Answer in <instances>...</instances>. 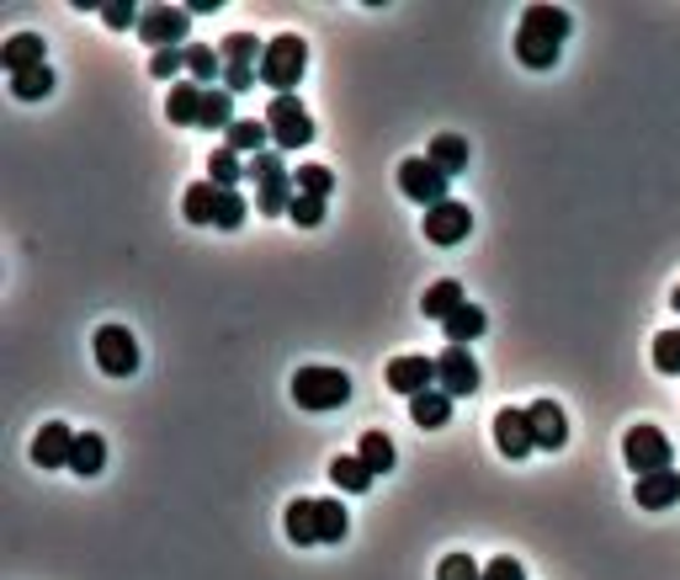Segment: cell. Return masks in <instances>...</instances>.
Instances as JSON below:
<instances>
[{"mask_svg":"<svg viewBox=\"0 0 680 580\" xmlns=\"http://www.w3.org/2000/svg\"><path fill=\"white\" fill-rule=\"evenodd\" d=\"M563 37H569V11H559V6H527L521 28H516V60L527 69H553Z\"/></svg>","mask_w":680,"mask_h":580,"instance_id":"6da1fadb","label":"cell"},{"mask_svg":"<svg viewBox=\"0 0 680 580\" xmlns=\"http://www.w3.org/2000/svg\"><path fill=\"white\" fill-rule=\"evenodd\" d=\"M303 69H309V43H303L298 32H277V37H267L261 86H267L271 96H293L298 80H303Z\"/></svg>","mask_w":680,"mask_h":580,"instance_id":"7a4b0ae2","label":"cell"},{"mask_svg":"<svg viewBox=\"0 0 680 580\" xmlns=\"http://www.w3.org/2000/svg\"><path fill=\"white\" fill-rule=\"evenodd\" d=\"M245 176L256 182V208L267 218L293 208L298 186H293V176H288V165H282V150H267V154H256V160H245Z\"/></svg>","mask_w":680,"mask_h":580,"instance_id":"3957f363","label":"cell"},{"mask_svg":"<svg viewBox=\"0 0 680 580\" xmlns=\"http://www.w3.org/2000/svg\"><path fill=\"white\" fill-rule=\"evenodd\" d=\"M293 399L303 410H341L352 399V378L341 367H325V363H309L293 373Z\"/></svg>","mask_w":680,"mask_h":580,"instance_id":"277c9868","label":"cell"},{"mask_svg":"<svg viewBox=\"0 0 680 580\" xmlns=\"http://www.w3.org/2000/svg\"><path fill=\"white\" fill-rule=\"evenodd\" d=\"M622 459L633 469V480H644V474H665V469H676V448H670V437L659 427H633L622 437Z\"/></svg>","mask_w":680,"mask_h":580,"instance_id":"5b68a950","label":"cell"},{"mask_svg":"<svg viewBox=\"0 0 680 580\" xmlns=\"http://www.w3.org/2000/svg\"><path fill=\"white\" fill-rule=\"evenodd\" d=\"M267 128H271V144H277L282 154L314 144V118L303 112L298 96H271L267 101Z\"/></svg>","mask_w":680,"mask_h":580,"instance_id":"8992f818","label":"cell"},{"mask_svg":"<svg viewBox=\"0 0 680 580\" xmlns=\"http://www.w3.org/2000/svg\"><path fill=\"white\" fill-rule=\"evenodd\" d=\"M186 28H192V11L186 6H144V17H139V37L149 43V54L186 49Z\"/></svg>","mask_w":680,"mask_h":580,"instance_id":"52a82bcc","label":"cell"},{"mask_svg":"<svg viewBox=\"0 0 680 580\" xmlns=\"http://www.w3.org/2000/svg\"><path fill=\"white\" fill-rule=\"evenodd\" d=\"M90 352H96V367L107 378H133L139 373V341L128 336V325H101L96 341H90Z\"/></svg>","mask_w":680,"mask_h":580,"instance_id":"ba28073f","label":"cell"},{"mask_svg":"<svg viewBox=\"0 0 680 580\" xmlns=\"http://www.w3.org/2000/svg\"><path fill=\"white\" fill-rule=\"evenodd\" d=\"M399 192H404L410 203H420V208H436V203H446V176L425 154H410V160L399 165Z\"/></svg>","mask_w":680,"mask_h":580,"instance_id":"9c48e42d","label":"cell"},{"mask_svg":"<svg viewBox=\"0 0 680 580\" xmlns=\"http://www.w3.org/2000/svg\"><path fill=\"white\" fill-rule=\"evenodd\" d=\"M384 384L393 395H425V389H436V357H420V352H404V357H393L384 367Z\"/></svg>","mask_w":680,"mask_h":580,"instance_id":"30bf717a","label":"cell"},{"mask_svg":"<svg viewBox=\"0 0 680 580\" xmlns=\"http://www.w3.org/2000/svg\"><path fill=\"white\" fill-rule=\"evenodd\" d=\"M436 389L452 399H468L478 389V363L468 357V346H446L436 357Z\"/></svg>","mask_w":680,"mask_h":580,"instance_id":"8fae6325","label":"cell"},{"mask_svg":"<svg viewBox=\"0 0 680 580\" xmlns=\"http://www.w3.org/2000/svg\"><path fill=\"white\" fill-rule=\"evenodd\" d=\"M468 229H474V214H468V203H457V197H446V203H436V208H425V240L431 245L468 240Z\"/></svg>","mask_w":680,"mask_h":580,"instance_id":"7c38bea8","label":"cell"},{"mask_svg":"<svg viewBox=\"0 0 680 580\" xmlns=\"http://www.w3.org/2000/svg\"><path fill=\"white\" fill-rule=\"evenodd\" d=\"M495 448H500L505 459H527V453L537 448L532 416H527V410H516V405H505L500 416H495Z\"/></svg>","mask_w":680,"mask_h":580,"instance_id":"4fadbf2b","label":"cell"},{"mask_svg":"<svg viewBox=\"0 0 680 580\" xmlns=\"http://www.w3.org/2000/svg\"><path fill=\"white\" fill-rule=\"evenodd\" d=\"M75 437H80V431H69L64 421H48V427L32 437V463H37V469H69Z\"/></svg>","mask_w":680,"mask_h":580,"instance_id":"5bb4252c","label":"cell"},{"mask_svg":"<svg viewBox=\"0 0 680 580\" xmlns=\"http://www.w3.org/2000/svg\"><path fill=\"white\" fill-rule=\"evenodd\" d=\"M37 64H48L43 32H11V37L0 43V69H6V75H28Z\"/></svg>","mask_w":680,"mask_h":580,"instance_id":"9a60e30c","label":"cell"},{"mask_svg":"<svg viewBox=\"0 0 680 580\" xmlns=\"http://www.w3.org/2000/svg\"><path fill=\"white\" fill-rule=\"evenodd\" d=\"M527 416H532V437L542 453H559L563 442H569V416H563L553 399H537V405H527Z\"/></svg>","mask_w":680,"mask_h":580,"instance_id":"2e32d148","label":"cell"},{"mask_svg":"<svg viewBox=\"0 0 680 580\" xmlns=\"http://www.w3.org/2000/svg\"><path fill=\"white\" fill-rule=\"evenodd\" d=\"M633 501L644 506V512H670L680 501V474L676 469H665V474H644L638 485H633Z\"/></svg>","mask_w":680,"mask_h":580,"instance_id":"e0dca14e","label":"cell"},{"mask_svg":"<svg viewBox=\"0 0 680 580\" xmlns=\"http://www.w3.org/2000/svg\"><path fill=\"white\" fill-rule=\"evenodd\" d=\"M425 160H431L446 182H452V176L468 171V139H463V133H436V139L425 144Z\"/></svg>","mask_w":680,"mask_h":580,"instance_id":"ac0fdd59","label":"cell"},{"mask_svg":"<svg viewBox=\"0 0 680 580\" xmlns=\"http://www.w3.org/2000/svg\"><path fill=\"white\" fill-rule=\"evenodd\" d=\"M224 144L235 154H245V160H256V154H267V150H277L271 144V128H267V118H239L229 133H224Z\"/></svg>","mask_w":680,"mask_h":580,"instance_id":"d6986e66","label":"cell"},{"mask_svg":"<svg viewBox=\"0 0 680 580\" xmlns=\"http://www.w3.org/2000/svg\"><path fill=\"white\" fill-rule=\"evenodd\" d=\"M165 118L176 128H197V118H203V86L197 80H176L171 96H165Z\"/></svg>","mask_w":680,"mask_h":580,"instance_id":"ffe728a7","label":"cell"},{"mask_svg":"<svg viewBox=\"0 0 680 580\" xmlns=\"http://www.w3.org/2000/svg\"><path fill=\"white\" fill-rule=\"evenodd\" d=\"M468 304V299H463V282H457V277H442V282H431V288H425V299H420V314H431V320H452V314H457V309Z\"/></svg>","mask_w":680,"mask_h":580,"instance_id":"44dd1931","label":"cell"},{"mask_svg":"<svg viewBox=\"0 0 680 580\" xmlns=\"http://www.w3.org/2000/svg\"><path fill=\"white\" fill-rule=\"evenodd\" d=\"M314 527H320V544H346L352 517H346L341 495H320V501H314Z\"/></svg>","mask_w":680,"mask_h":580,"instance_id":"7402d4cb","label":"cell"},{"mask_svg":"<svg viewBox=\"0 0 680 580\" xmlns=\"http://www.w3.org/2000/svg\"><path fill=\"white\" fill-rule=\"evenodd\" d=\"M235 96L224 92V86H203V118H197V128H207V133H229L235 128Z\"/></svg>","mask_w":680,"mask_h":580,"instance_id":"603a6c76","label":"cell"},{"mask_svg":"<svg viewBox=\"0 0 680 580\" xmlns=\"http://www.w3.org/2000/svg\"><path fill=\"white\" fill-rule=\"evenodd\" d=\"M410 421L420 431H436L452 421V395H442V389H425V395L410 399Z\"/></svg>","mask_w":680,"mask_h":580,"instance_id":"cb8c5ba5","label":"cell"},{"mask_svg":"<svg viewBox=\"0 0 680 580\" xmlns=\"http://www.w3.org/2000/svg\"><path fill=\"white\" fill-rule=\"evenodd\" d=\"M442 331H446V346H468V341H478L484 331H489V314H484L478 304H463V309H457V314H452V320L442 325Z\"/></svg>","mask_w":680,"mask_h":580,"instance_id":"d4e9b609","label":"cell"},{"mask_svg":"<svg viewBox=\"0 0 680 580\" xmlns=\"http://www.w3.org/2000/svg\"><path fill=\"white\" fill-rule=\"evenodd\" d=\"M186 80L218 86V80H224V54H213L207 43H186Z\"/></svg>","mask_w":680,"mask_h":580,"instance_id":"484cf974","label":"cell"},{"mask_svg":"<svg viewBox=\"0 0 680 580\" xmlns=\"http://www.w3.org/2000/svg\"><path fill=\"white\" fill-rule=\"evenodd\" d=\"M69 469H75L80 480L101 474V469H107V442H101L96 431H80V437H75V453H69Z\"/></svg>","mask_w":680,"mask_h":580,"instance_id":"4316f807","label":"cell"},{"mask_svg":"<svg viewBox=\"0 0 680 580\" xmlns=\"http://www.w3.org/2000/svg\"><path fill=\"white\" fill-rule=\"evenodd\" d=\"M218 54H224V64H250V69H261V60H267V43H261L256 32H229V37L218 43Z\"/></svg>","mask_w":680,"mask_h":580,"instance_id":"83f0119b","label":"cell"},{"mask_svg":"<svg viewBox=\"0 0 680 580\" xmlns=\"http://www.w3.org/2000/svg\"><path fill=\"white\" fill-rule=\"evenodd\" d=\"M330 480H335V485L346 490V495H367L378 474H373L367 463L356 459V453H346V459H335V463H330Z\"/></svg>","mask_w":680,"mask_h":580,"instance_id":"f1b7e54d","label":"cell"},{"mask_svg":"<svg viewBox=\"0 0 680 580\" xmlns=\"http://www.w3.org/2000/svg\"><path fill=\"white\" fill-rule=\"evenodd\" d=\"M356 459L367 463L373 474H388V469H393V437H388V431H361Z\"/></svg>","mask_w":680,"mask_h":580,"instance_id":"f546056e","label":"cell"},{"mask_svg":"<svg viewBox=\"0 0 680 580\" xmlns=\"http://www.w3.org/2000/svg\"><path fill=\"white\" fill-rule=\"evenodd\" d=\"M213 208H218V186L213 182L186 186V197H181V218L186 224H213Z\"/></svg>","mask_w":680,"mask_h":580,"instance_id":"4dcf8cb0","label":"cell"},{"mask_svg":"<svg viewBox=\"0 0 680 580\" xmlns=\"http://www.w3.org/2000/svg\"><path fill=\"white\" fill-rule=\"evenodd\" d=\"M282 527H288V538H293L298 549L320 544V527H314V501H293V506H288V517H282Z\"/></svg>","mask_w":680,"mask_h":580,"instance_id":"1f68e13d","label":"cell"},{"mask_svg":"<svg viewBox=\"0 0 680 580\" xmlns=\"http://www.w3.org/2000/svg\"><path fill=\"white\" fill-rule=\"evenodd\" d=\"M239 176H245V160H239L229 144H218V150L207 154V182L213 186H229V192H235Z\"/></svg>","mask_w":680,"mask_h":580,"instance_id":"d6a6232c","label":"cell"},{"mask_svg":"<svg viewBox=\"0 0 680 580\" xmlns=\"http://www.w3.org/2000/svg\"><path fill=\"white\" fill-rule=\"evenodd\" d=\"M48 92H54V69H48V64H37L28 75H11V96H17V101H43Z\"/></svg>","mask_w":680,"mask_h":580,"instance_id":"836d02e7","label":"cell"},{"mask_svg":"<svg viewBox=\"0 0 680 580\" xmlns=\"http://www.w3.org/2000/svg\"><path fill=\"white\" fill-rule=\"evenodd\" d=\"M245 197L239 192H229V186H218V208H213V229H239L245 224Z\"/></svg>","mask_w":680,"mask_h":580,"instance_id":"e575fe53","label":"cell"},{"mask_svg":"<svg viewBox=\"0 0 680 580\" xmlns=\"http://www.w3.org/2000/svg\"><path fill=\"white\" fill-rule=\"evenodd\" d=\"M293 186H298V192H309V197H325V203H330V192H335V176H330V165H298Z\"/></svg>","mask_w":680,"mask_h":580,"instance_id":"d590c367","label":"cell"},{"mask_svg":"<svg viewBox=\"0 0 680 580\" xmlns=\"http://www.w3.org/2000/svg\"><path fill=\"white\" fill-rule=\"evenodd\" d=\"M654 367L680 378V331H659V336H654Z\"/></svg>","mask_w":680,"mask_h":580,"instance_id":"8d00e7d4","label":"cell"},{"mask_svg":"<svg viewBox=\"0 0 680 580\" xmlns=\"http://www.w3.org/2000/svg\"><path fill=\"white\" fill-rule=\"evenodd\" d=\"M288 218H293L298 229H320V224H325V197H309V192H298L293 208H288Z\"/></svg>","mask_w":680,"mask_h":580,"instance_id":"74e56055","label":"cell"},{"mask_svg":"<svg viewBox=\"0 0 680 580\" xmlns=\"http://www.w3.org/2000/svg\"><path fill=\"white\" fill-rule=\"evenodd\" d=\"M181 69H186V49H160V54H149V75H154V80H171V86H176Z\"/></svg>","mask_w":680,"mask_h":580,"instance_id":"f35d334b","label":"cell"},{"mask_svg":"<svg viewBox=\"0 0 680 580\" xmlns=\"http://www.w3.org/2000/svg\"><path fill=\"white\" fill-rule=\"evenodd\" d=\"M436 580H484V565H474L468 554H446L436 565Z\"/></svg>","mask_w":680,"mask_h":580,"instance_id":"ab89813d","label":"cell"},{"mask_svg":"<svg viewBox=\"0 0 680 580\" xmlns=\"http://www.w3.org/2000/svg\"><path fill=\"white\" fill-rule=\"evenodd\" d=\"M139 17H144V11H139V6H128V0H112V6H101V22H107L112 32L139 28Z\"/></svg>","mask_w":680,"mask_h":580,"instance_id":"60d3db41","label":"cell"},{"mask_svg":"<svg viewBox=\"0 0 680 580\" xmlns=\"http://www.w3.org/2000/svg\"><path fill=\"white\" fill-rule=\"evenodd\" d=\"M256 80H261V69H250V64H224V80H218V86L229 96H245Z\"/></svg>","mask_w":680,"mask_h":580,"instance_id":"b9f144b4","label":"cell"},{"mask_svg":"<svg viewBox=\"0 0 680 580\" xmlns=\"http://www.w3.org/2000/svg\"><path fill=\"white\" fill-rule=\"evenodd\" d=\"M484 580H527V570H521L510 554H500V559H489V565H484Z\"/></svg>","mask_w":680,"mask_h":580,"instance_id":"7bdbcfd3","label":"cell"},{"mask_svg":"<svg viewBox=\"0 0 680 580\" xmlns=\"http://www.w3.org/2000/svg\"><path fill=\"white\" fill-rule=\"evenodd\" d=\"M670 309H676V314H680V288H676V293H670Z\"/></svg>","mask_w":680,"mask_h":580,"instance_id":"ee69618b","label":"cell"}]
</instances>
